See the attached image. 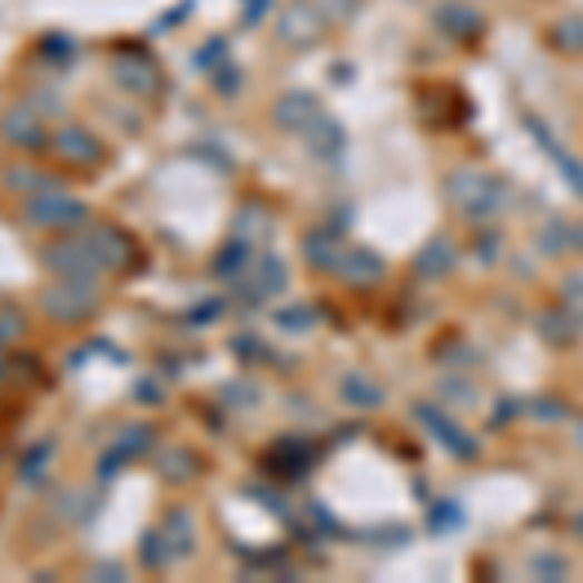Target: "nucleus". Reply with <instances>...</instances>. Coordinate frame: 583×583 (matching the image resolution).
Here are the masks:
<instances>
[{"label": "nucleus", "instance_id": "nucleus-2", "mask_svg": "<svg viewBox=\"0 0 583 583\" xmlns=\"http://www.w3.org/2000/svg\"><path fill=\"white\" fill-rule=\"evenodd\" d=\"M447 195L455 199V207L467 218H491L494 210L502 207V184L494 176H483V171H455L447 179Z\"/></svg>", "mask_w": 583, "mask_h": 583}, {"label": "nucleus", "instance_id": "nucleus-16", "mask_svg": "<svg viewBox=\"0 0 583 583\" xmlns=\"http://www.w3.org/2000/svg\"><path fill=\"white\" fill-rule=\"evenodd\" d=\"M338 273H343L346 280H354V285H374V280L382 277V261H377L374 254H366V249H346V254L338 257Z\"/></svg>", "mask_w": 583, "mask_h": 583}, {"label": "nucleus", "instance_id": "nucleus-4", "mask_svg": "<svg viewBox=\"0 0 583 583\" xmlns=\"http://www.w3.org/2000/svg\"><path fill=\"white\" fill-rule=\"evenodd\" d=\"M98 307V288L93 280H62L43 292V312L59 323H82Z\"/></svg>", "mask_w": 583, "mask_h": 583}, {"label": "nucleus", "instance_id": "nucleus-28", "mask_svg": "<svg viewBox=\"0 0 583 583\" xmlns=\"http://www.w3.org/2000/svg\"><path fill=\"white\" fill-rule=\"evenodd\" d=\"M277 319L285 323V327L304 330V327H312V323H315V312H312V307H292V312H280Z\"/></svg>", "mask_w": 583, "mask_h": 583}, {"label": "nucleus", "instance_id": "nucleus-24", "mask_svg": "<svg viewBox=\"0 0 583 583\" xmlns=\"http://www.w3.org/2000/svg\"><path fill=\"white\" fill-rule=\"evenodd\" d=\"M20 330H23V315L16 312L12 304H0V346L12 343Z\"/></svg>", "mask_w": 583, "mask_h": 583}, {"label": "nucleus", "instance_id": "nucleus-1", "mask_svg": "<svg viewBox=\"0 0 583 583\" xmlns=\"http://www.w3.org/2000/svg\"><path fill=\"white\" fill-rule=\"evenodd\" d=\"M327 20L330 16L323 12V4H315V0H292L277 16V39L285 47L304 51V47H315L327 36Z\"/></svg>", "mask_w": 583, "mask_h": 583}, {"label": "nucleus", "instance_id": "nucleus-15", "mask_svg": "<svg viewBox=\"0 0 583 583\" xmlns=\"http://www.w3.org/2000/svg\"><path fill=\"white\" fill-rule=\"evenodd\" d=\"M299 137L307 140V148H312L315 156H335L338 148H343V129H338V125L330 121L327 113L312 117V121H307V129L299 132Z\"/></svg>", "mask_w": 583, "mask_h": 583}, {"label": "nucleus", "instance_id": "nucleus-22", "mask_svg": "<svg viewBox=\"0 0 583 583\" xmlns=\"http://www.w3.org/2000/svg\"><path fill=\"white\" fill-rule=\"evenodd\" d=\"M307 257H312L319 269H338V246H335V238H312L307 241Z\"/></svg>", "mask_w": 583, "mask_h": 583}, {"label": "nucleus", "instance_id": "nucleus-29", "mask_svg": "<svg viewBox=\"0 0 583 583\" xmlns=\"http://www.w3.org/2000/svg\"><path fill=\"white\" fill-rule=\"evenodd\" d=\"M362 0H323V12L335 16V20H343V16H354L358 12Z\"/></svg>", "mask_w": 583, "mask_h": 583}, {"label": "nucleus", "instance_id": "nucleus-7", "mask_svg": "<svg viewBox=\"0 0 583 583\" xmlns=\"http://www.w3.org/2000/svg\"><path fill=\"white\" fill-rule=\"evenodd\" d=\"M113 78L117 86H125L129 93H140V98L160 90V70L145 55H121V59H113Z\"/></svg>", "mask_w": 583, "mask_h": 583}, {"label": "nucleus", "instance_id": "nucleus-14", "mask_svg": "<svg viewBox=\"0 0 583 583\" xmlns=\"http://www.w3.org/2000/svg\"><path fill=\"white\" fill-rule=\"evenodd\" d=\"M421 416H424V424H428V428L436 432V436L444 439V444L452 447L455 455H463V460H475L478 444L467 436V432L460 428V424H452V421H447V416H439L436 408H421Z\"/></svg>", "mask_w": 583, "mask_h": 583}, {"label": "nucleus", "instance_id": "nucleus-23", "mask_svg": "<svg viewBox=\"0 0 583 583\" xmlns=\"http://www.w3.org/2000/svg\"><path fill=\"white\" fill-rule=\"evenodd\" d=\"M545 148H549V156H556V164H561V168L569 171L572 187H576V191H583V168H580L576 160H572L569 152H564V148H561V140H556V137H545Z\"/></svg>", "mask_w": 583, "mask_h": 583}, {"label": "nucleus", "instance_id": "nucleus-17", "mask_svg": "<svg viewBox=\"0 0 583 583\" xmlns=\"http://www.w3.org/2000/svg\"><path fill=\"white\" fill-rule=\"evenodd\" d=\"M455 269V246L447 238L428 241V249L421 254V273L424 277H447Z\"/></svg>", "mask_w": 583, "mask_h": 583}, {"label": "nucleus", "instance_id": "nucleus-26", "mask_svg": "<svg viewBox=\"0 0 583 583\" xmlns=\"http://www.w3.org/2000/svg\"><path fill=\"white\" fill-rule=\"evenodd\" d=\"M47 452H51V444H36V447H31V452L23 455V463H20V475L23 478H36L39 471L47 467Z\"/></svg>", "mask_w": 583, "mask_h": 583}, {"label": "nucleus", "instance_id": "nucleus-11", "mask_svg": "<svg viewBox=\"0 0 583 583\" xmlns=\"http://www.w3.org/2000/svg\"><path fill=\"white\" fill-rule=\"evenodd\" d=\"M0 132H4L8 145L16 148H43V125H39V113L28 106L20 109H8L4 117H0Z\"/></svg>", "mask_w": 583, "mask_h": 583}, {"label": "nucleus", "instance_id": "nucleus-12", "mask_svg": "<svg viewBox=\"0 0 583 583\" xmlns=\"http://www.w3.org/2000/svg\"><path fill=\"white\" fill-rule=\"evenodd\" d=\"M319 113H323L319 101H315L312 93H304V90H292L277 101V106H273V121H277L280 129H288V132H304L307 121L319 117Z\"/></svg>", "mask_w": 583, "mask_h": 583}, {"label": "nucleus", "instance_id": "nucleus-30", "mask_svg": "<svg viewBox=\"0 0 583 583\" xmlns=\"http://www.w3.org/2000/svg\"><path fill=\"white\" fill-rule=\"evenodd\" d=\"M576 530H580V533H583V517H580V522H576Z\"/></svg>", "mask_w": 583, "mask_h": 583}, {"label": "nucleus", "instance_id": "nucleus-31", "mask_svg": "<svg viewBox=\"0 0 583 583\" xmlns=\"http://www.w3.org/2000/svg\"><path fill=\"white\" fill-rule=\"evenodd\" d=\"M580 444H583V424H580Z\"/></svg>", "mask_w": 583, "mask_h": 583}, {"label": "nucleus", "instance_id": "nucleus-10", "mask_svg": "<svg viewBox=\"0 0 583 583\" xmlns=\"http://www.w3.org/2000/svg\"><path fill=\"white\" fill-rule=\"evenodd\" d=\"M51 148H55V156H62L67 164H98L101 160V145L86 129H78V125H62V129L51 137Z\"/></svg>", "mask_w": 583, "mask_h": 583}, {"label": "nucleus", "instance_id": "nucleus-27", "mask_svg": "<svg viewBox=\"0 0 583 583\" xmlns=\"http://www.w3.org/2000/svg\"><path fill=\"white\" fill-rule=\"evenodd\" d=\"M533 576L537 580L569 576V564H564L561 556H537V561H533Z\"/></svg>", "mask_w": 583, "mask_h": 583}, {"label": "nucleus", "instance_id": "nucleus-13", "mask_svg": "<svg viewBox=\"0 0 583 583\" xmlns=\"http://www.w3.org/2000/svg\"><path fill=\"white\" fill-rule=\"evenodd\" d=\"M549 47H553L556 55H564V59L583 55V12H569V16H561V20H553V28H549Z\"/></svg>", "mask_w": 583, "mask_h": 583}, {"label": "nucleus", "instance_id": "nucleus-25", "mask_svg": "<svg viewBox=\"0 0 583 583\" xmlns=\"http://www.w3.org/2000/svg\"><path fill=\"white\" fill-rule=\"evenodd\" d=\"M160 471L164 475L187 478V475H195V460L187 452H168V455H160Z\"/></svg>", "mask_w": 583, "mask_h": 583}, {"label": "nucleus", "instance_id": "nucleus-3", "mask_svg": "<svg viewBox=\"0 0 583 583\" xmlns=\"http://www.w3.org/2000/svg\"><path fill=\"white\" fill-rule=\"evenodd\" d=\"M43 265L62 280H98L101 273V261L90 249V241H86V234L51 241V246L43 249Z\"/></svg>", "mask_w": 583, "mask_h": 583}, {"label": "nucleus", "instance_id": "nucleus-8", "mask_svg": "<svg viewBox=\"0 0 583 583\" xmlns=\"http://www.w3.org/2000/svg\"><path fill=\"white\" fill-rule=\"evenodd\" d=\"M86 241H90V249L98 254L101 269H121V265L132 261V241L125 238L121 230H113V226H90Z\"/></svg>", "mask_w": 583, "mask_h": 583}, {"label": "nucleus", "instance_id": "nucleus-20", "mask_svg": "<svg viewBox=\"0 0 583 583\" xmlns=\"http://www.w3.org/2000/svg\"><path fill=\"white\" fill-rule=\"evenodd\" d=\"M8 187H12V191H31V195L59 191V184H55V179H47L43 171H31V168H12V171H8Z\"/></svg>", "mask_w": 583, "mask_h": 583}, {"label": "nucleus", "instance_id": "nucleus-18", "mask_svg": "<svg viewBox=\"0 0 583 583\" xmlns=\"http://www.w3.org/2000/svg\"><path fill=\"white\" fill-rule=\"evenodd\" d=\"M343 401L354 408H377L382 405V389H377L366 374H350L343 377Z\"/></svg>", "mask_w": 583, "mask_h": 583}, {"label": "nucleus", "instance_id": "nucleus-32", "mask_svg": "<svg viewBox=\"0 0 583 583\" xmlns=\"http://www.w3.org/2000/svg\"><path fill=\"white\" fill-rule=\"evenodd\" d=\"M0 374H4V362H0Z\"/></svg>", "mask_w": 583, "mask_h": 583}, {"label": "nucleus", "instance_id": "nucleus-21", "mask_svg": "<svg viewBox=\"0 0 583 583\" xmlns=\"http://www.w3.org/2000/svg\"><path fill=\"white\" fill-rule=\"evenodd\" d=\"M280 288H285V265L269 257L254 269V292L257 296H277Z\"/></svg>", "mask_w": 583, "mask_h": 583}, {"label": "nucleus", "instance_id": "nucleus-5", "mask_svg": "<svg viewBox=\"0 0 583 583\" xmlns=\"http://www.w3.org/2000/svg\"><path fill=\"white\" fill-rule=\"evenodd\" d=\"M23 218H28L31 226H43V230H67V226L86 223V202L70 199V195L62 191H43L23 202Z\"/></svg>", "mask_w": 583, "mask_h": 583}, {"label": "nucleus", "instance_id": "nucleus-19", "mask_svg": "<svg viewBox=\"0 0 583 583\" xmlns=\"http://www.w3.org/2000/svg\"><path fill=\"white\" fill-rule=\"evenodd\" d=\"M246 261H249V238H234L230 246L218 254L215 273L218 277H238V269H246Z\"/></svg>", "mask_w": 583, "mask_h": 583}, {"label": "nucleus", "instance_id": "nucleus-6", "mask_svg": "<svg viewBox=\"0 0 583 583\" xmlns=\"http://www.w3.org/2000/svg\"><path fill=\"white\" fill-rule=\"evenodd\" d=\"M432 23H436V31H444L447 39H455V43H467V39L483 36L486 16L478 12L471 0H439L436 12H432Z\"/></svg>", "mask_w": 583, "mask_h": 583}, {"label": "nucleus", "instance_id": "nucleus-9", "mask_svg": "<svg viewBox=\"0 0 583 583\" xmlns=\"http://www.w3.org/2000/svg\"><path fill=\"white\" fill-rule=\"evenodd\" d=\"M148 447H152V428H148V424H129V428L117 436V444L106 452V460L98 463V471L101 475H113V467H125L129 460L145 455Z\"/></svg>", "mask_w": 583, "mask_h": 583}]
</instances>
